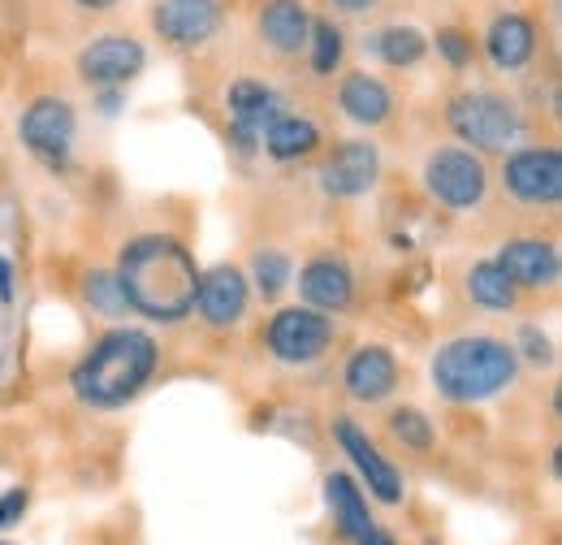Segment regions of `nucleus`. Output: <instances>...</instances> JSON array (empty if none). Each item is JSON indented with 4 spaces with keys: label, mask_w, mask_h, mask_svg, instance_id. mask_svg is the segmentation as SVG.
<instances>
[{
    "label": "nucleus",
    "mask_w": 562,
    "mask_h": 545,
    "mask_svg": "<svg viewBox=\"0 0 562 545\" xmlns=\"http://www.w3.org/2000/svg\"><path fill=\"white\" fill-rule=\"evenodd\" d=\"M117 281L131 303L156 325H178L195 312V286H200V265L191 247L173 234H139L122 247L117 256Z\"/></svg>",
    "instance_id": "1"
},
{
    "label": "nucleus",
    "mask_w": 562,
    "mask_h": 545,
    "mask_svg": "<svg viewBox=\"0 0 562 545\" xmlns=\"http://www.w3.org/2000/svg\"><path fill=\"white\" fill-rule=\"evenodd\" d=\"M160 368V346L147 330L117 325L109 334L91 342V351L74 364L70 390L82 408L91 411H117L135 403L143 390L151 386Z\"/></svg>",
    "instance_id": "2"
},
{
    "label": "nucleus",
    "mask_w": 562,
    "mask_h": 545,
    "mask_svg": "<svg viewBox=\"0 0 562 545\" xmlns=\"http://www.w3.org/2000/svg\"><path fill=\"white\" fill-rule=\"evenodd\" d=\"M428 372H432V390L446 403L472 408L506 394L519 381V351L515 342H502L493 334H463L432 355Z\"/></svg>",
    "instance_id": "3"
},
{
    "label": "nucleus",
    "mask_w": 562,
    "mask_h": 545,
    "mask_svg": "<svg viewBox=\"0 0 562 545\" xmlns=\"http://www.w3.org/2000/svg\"><path fill=\"white\" fill-rule=\"evenodd\" d=\"M446 126L472 152H510L524 138V113L497 91H459L446 104Z\"/></svg>",
    "instance_id": "4"
},
{
    "label": "nucleus",
    "mask_w": 562,
    "mask_h": 545,
    "mask_svg": "<svg viewBox=\"0 0 562 545\" xmlns=\"http://www.w3.org/2000/svg\"><path fill=\"white\" fill-rule=\"evenodd\" d=\"M143 69H147V44L135 31H100L74 57V74L91 91H126Z\"/></svg>",
    "instance_id": "5"
},
{
    "label": "nucleus",
    "mask_w": 562,
    "mask_h": 545,
    "mask_svg": "<svg viewBox=\"0 0 562 545\" xmlns=\"http://www.w3.org/2000/svg\"><path fill=\"white\" fill-rule=\"evenodd\" d=\"M424 191L450 212H472L490 196V169L472 147H437L424 160Z\"/></svg>",
    "instance_id": "6"
},
{
    "label": "nucleus",
    "mask_w": 562,
    "mask_h": 545,
    "mask_svg": "<svg viewBox=\"0 0 562 545\" xmlns=\"http://www.w3.org/2000/svg\"><path fill=\"white\" fill-rule=\"evenodd\" d=\"M338 338V325L334 316L307 308V303H294V308H281L273 312L269 330H265V346L278 364H290V368H303V364H316L325 359V351Z\"/></svg>",
    "instance_id": "7"
},
{
    "label": "nucleus",
    "mask_w": 562,
    "mask_h": 545,
    "mask_svg": "<svg viewBox=\"0 0 562 545\" xmlns=\"http://www.w3.org/2000/svg\"><path fill=\"white\" fill-rule=\"evenodd\" d=\"M18 138L31 156H40L48 169H66L78 138V113L66 96H40L22 109L18 118Z\"/></svg>",
    "instance_id": "8"
},
{
    "label": "nucleus",
    "mask_w": 562,
    "mask_h": 545,
    "mask_svg": "<svg viewBox=\"0 0 562 545\" xmlns=\"http://www.w3.org/2000/svg\"><path fill=\"white\" fill-rule=\"evenodd\" d=\"M502 187L528 208H554L562 200V152L554 143L510 147L502 160Z\"/></svg>",
    "instance_id": "9"
},
{
    "label": "nucleus",
    "mask_w": 562,
    "mask_h": 545,
    "mask_svg": "<svg viewBox=\"0 0 562 545\" xmlns=\"http://www.w3.org/2000/svg\"><path fill=\"white\" fill-rule=\"evenodd\" d=\"M221 18H225V0H151V9H147L156 40L178 53L204 48L221 31Z\"/></svg>",
    "instance_id": "10"
},
{
    "label": "nucleus",
    "mask_w": 562,
    "mask_h": 545,
    "mask_svg": "<svg viewBox=\"0 0 562 545\" xmlns=\"http://www.w3.org/2000/svg\"><path fill=\"white\" fill-rule=\"evenodd\" d=\"M225 109H229V138H234V147L251 152L260 143V135H265V126L278 113H285V100L265 78H234L225 87Z\"/></svg>",
    "instance_id": "11"
},
{
    "label": "nucleus",
    "mask_w": 562,
    "mask_h": 545,
    "mask_svg": "<svg viewBox=\"0 0 562 545\" xmlns=\"http://www.w3.org/2000/svg\"><path fill=\"white\" fill-rule=\"evenodd\" d=\"M334 437H338L342 455L355 464V472L363 477L368 493H372L376 502H385V507H398V502H403V472L381 455V446L355 424L351 415H338V420H334Z\"/></svg>",
    "instance_id": "12"
},
{
    "label": "nucleus",
    "mask_w": 562,
    "mask_h": 545,
    "mask_svg": "<svg viewBox=\"0 0 562 545\" xmlns=\"http://www.w3.org/2000/svg\"><path fill=\"white\" fill-rule=\"evenodd\" d=\"M316 178H321V191L325 196H334V200H359L381 178V152L368 138H347V143H338L325 156V165H321Z\"/></svg>",
    "instance_id": "13"
},
{
    "label": "nucleus",
    "mask_w": 562,
    "mask_h": 545,
    "mask_svg": "<svg viewBox=\"0 0 562 545\" xmlns=\"http://www.w3.org/2000/svg\"><path fill=\"white\" fill-rule=\"evenodd\" d=\"M251 303V286L247 272L234 265H212L200 269V286H195V312L209 330H234L247 316Z\"/></svg>",
    "instance_id": "14"
},
{
    "label": "nucleus",
    "mask_w": 562,
    "mask_h": 545,
    "mask_svg": "<svg viewBox=\"0 0 562 545\" xmlns=\"http://www.w3.org/2000/svg\"><path fill=\"white\" fill-rule=\"evenodd\" d=\"M342 390L351 394L355 403H385L398 390V359L390 346L381 342H363L355 346L347 368H342Z\"/></svg>",
    "instance_id": "15"
},
{
    "label": "nucleus",
    "mask_w": 562,
    "mask_h": 545,
    "mask_svg": "<svg viewBox=\"0 0 562 545\" xmlns=\"http://www.w3.org/2000/svg\"><path fill=\"white\" fill-rule=\"evenodd\" d=\"M312 9L307 0H260L256 9V40L278 57H303L312 35Z\"/></svg>",
    "instance_id": "16"
},
{
    "label": "nucleus",
    "mask_w": 562,
    "mask_h": 545,
    "mask_svg": "<svg viewBox=\"0 0 562 545\" xmlns=\"http://www.w3.org/2000/svg\"><path fill=\"white\" fill-rule=\"evenodd\" d=\"M497 269L515 281V290H554L559 286V247L550 238H510L493 256Z\"/></svg>",
    "instance_id": "17"
},
{
    "label": "nucleus",
    "mask_w": 562,
    "mask_h": 545,
    "mask_svg": "<svg viewBox=\"0 0 562 545\" xmlns=\"http://www.w3.org/2000/svg\"><path fill=\"white\" fill-rule=\"evenodd\" d=\"M299 299L325 316H338L355 303V272L342 256H312L299 269Z\"/></svg>",
    "instance_id": "18"
},
{
    "label": "nucleus",
    "mask_w": 562,
    "mask_h": 545,
    "mask_svg": "<svg viewBox=\"0 0 562 545\" xmlns=\"http://www.w3.org/2000/svg\"><path fill=\"white\" fill-rule=\"evenodd\" d=\"M338 109L347 122L363 126V131H376L394 118V91L385 87V78H376L368 69H351L338 82Z\"/></svg>",
    "instance_id": "19"
},
{
    "label": "nucleus",
    "mask_w": 562,
    "mask_h": 545,
    "mask_svg": "<svg viewBox=\"0 0 562 545\" xmlns=\"http://www.w3.org/2000/svg\"><path fill=\"white\" fill-rule=\"evenodd\" d=\"M481 44H485V57L493 62V69L515 74L537 57V22L528 13H497Z\"/></svg>",
    "instance_id": "20"
},
{
    "label": "nucleus",
    "mask_w": 562,
    "mask_h": 545,
    "mask_svg": "<svg viewBox=\"0 0 562 545\" xmlns=\"http://www.w3.org/2000/svg\"><path fill=\"white\" fill-rule=\"evenodd\" d=\"M325 498H329V511H334V524L342 529V537L368 542V537L376 533V520H372L368 498H363V489L355 485V477L329 472V477H325Z\"/></svg>",
    "instance_id": "21"
},
{
    "label": "nucleus",
    "mask_w": 562,
    "mask_h": 545,
    "mask_svg": "<svg viewBox=\"0 0 562 545\" xmlns=\"http://www.w3.org/2000/svg\"><path fill=\"white\" fill-rule=\"evenodd\" d=\"M260 147L281 160V165H290V160H303V156H312L316 147H321V126L312 122V118H303V113H278L269 126H265V135H260Z\"/></svg>",
    "instance_id": "22"
},
{
    "label": "nucleus",
    "mask_w": 562,
    "mask_h": 545,
    "mask_svg": "<svg viewBox=\"0 0 562 545\" xmlns=\"http://www.w3.org/2000/svg\"><path fill=\"white\" fill-rule=\"evenodd\" d=\"M368 48L381 66L390 69H412L428 57V35L412 22H394V26H381L376 35H368Z\"/></svg>",
    "instance_id": "23"
},
{
    "label": "nucleus",
    "mask_w": 562,
    "mask_h": 545,
    "mask_svg": "<svg viewBox=\"0 0 562 545\" xmlns=\"http://www.w3.org/2000/svg\"><path fill=\"white\" fill-rule=\"evenodd\" d=\"M468 294L485 312H515L519 308V290L506 272L497 269V260H481V265L468 269Z\"/></svg>",
    "instance_id": "24"
},
{
    "label": "nucleus",
    "mask_w": 562,
    "mask_h": 545,
    "mask_svg": "<svg viewBox=\"0 0 562 545\" xmlns=\"http://www.w3.org/2000/svg\"><path fill=\"white\" fill-rule=\"evenodd\" d=\"M347 62V31L334 18H312V35H307V66L316 78H334Z\"/></svg>",
    "instance_id": "25"
},
{
    "label": "nucleus",
    "mask_w": 562,
    "mask_h": 545,
    "mask_svg": "<svg viewBox=\"0 0 562 545\" xmlns=\"http://www.w3.org/2000/svg\"><path fill=\"white\" fill-rule=\"evenodd\" d=\"M82 299H87L91 312H100V316H109V321H117V316L131 312V303H126V294H122V281H117V272L113 269L87 272V281H82Z\"/></svg>",
    "instance_id": "26"
},
{
    "label": "nucleus",
    "mask_w": 562,
    "mask_h": 545,
    "mask_svg": "<svg viewBox=\"0 0 562 545\" xmlns=\"http://www.w3.org/2000/svg\"><path fill=\"white\" fill-rule=\"evenodd\" d=\"M290 277H294V265H290L285 252H273V247L256 252V260H251V281H256L260 299H278L281 290L290 286Z\"/></svg>",
    "instance_id": "27"
},
{
    "label": "nucleus",
    "mask_w": 562,
    "mask_h": 545,
    "mask_svg": "<svg viewBox=\"0 0 562 545\" xmlns=\"http://www.w3.org/2000/svg\"><path fill=\"white\" fill-rule=\"evenodd\" d=\"M390 433L412 446V451H428L432 446V420L420 408H394L390 411Z\"/></svg>",
    "instance_id": "28"
},
{
    "label": "nucleus",
    "mask_w": 562,
    "mask_h": 545,
    "mask_svg": "<svg viewBox=\"0 0 562 545\" xmlns=\"http://www.w3.org/2000/svg\"><path fill=\"white\" fill-rule=\"evenodd\" d=\"M428 48H437V53H441V62H446L450 69H468L472 66V57H476L472 35H468V31H459V26H441L437 35H428Z\"/></svg>",
    "instance_id": "29"
},
{
    "label": "nucleus",
    "mask_w": 562,
    "mask_h": 545,
    "mask_svg": "<svg viewBox=\"0 0 562 545\" xmlns=\"http://www.w3.org/2000/svg\"><path fill=\"white\" fill-rule=\"evenodd\" d=\"M515 351H524L532 364H546V368L554 364V342L546 338L537 325H524V330H519V346H515Z\"/></svg>",
    "instance_id": "30"
},
{
    "label": "nucleus",
    "mask_w": 562,
    "mask_h": 545,
    "mask_svg": "<svg viewBox=\"0 0 562 545\" xmlns=\"http://www.w3.org/2000/svg\"><path fill=\"white\" fill-rule=\"evenodd\" d=\"M26 502H31V489H26V485L9 489V493L0 498V529H13V524L22 520V511H26Z\"/></svg>",
    "instance_id": "31"
},
{
    "label": "nucleus",
    "mask_w": 562,
    "mask_h": 545,
    "mask_svg": "<svg viewBox=\"0 0 562 545\" xmlns=\"http://www.w3.org/2000/svg\"><path fill=\"white\" fill-rule=\"evenodd\" d=\"M0 303H13V265L0 256Z\"/></svg>",
    "instance_id": "32"
},
{
    "label": "nucleus",
    "mask_w": 562,
    "mask_h": 545,
    "mask_svg": "<svg viewBox=\"0 0 562 545\" xmlns=\"http://www.w3.org/2000/svg\"><path fill=\"white\" fill-rule=\"evenodd\" d=\"M74 9H82V13H113L122 0H70Z\"/></svg>",
    "instance_id": "33"
},
{
    "label": "nucleus",
    "mask_w": 562,
    "mask_h": 545,
    "mask_svg": "<svg viewBox=\"0 0 562 545\" xmlns=\"http://www.w3.org/2000/svg\"><path fill=\"white\" fill-rule=\"evenodd\" d=\"M334 4H338L342 13H368V9L376 4V0H334Z\"/></svg>",
    "instance_id": "34"
},
{
    "label": "nucleus",
    "mask_w": 562,
    "mask_h": 545,
    "mask_svg": "<svg viewBox=\"0 0 562 545\" xmlns=\"http://www.w3.org/2000/svg\"><path fill=\"white\" fill-rule=\"evenodd\" d=\"M359 545H394V542H390V537H385V533H372V537H368V542H359Z\"/></svg>",
    "instance_id": "35"
}]
</instances>
